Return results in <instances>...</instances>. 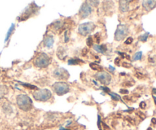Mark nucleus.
<instances>
[{
  "mask_svg": "<svg viewBox=\"0 0 156 130\" xmlns=\"http://www.w3.org/2000/svg\"><path fill=\"white\" fill-rule=\"evenodd\" d=\"M16 102L18 107L23 111H28L32 108V101L27 95L20 94L16 98Z\"/></svg>",
  "mask_w": 156,
  "mask_h": 130,
  "instance_id": "obj_1",
  "label": "nucleus"
},
{
  "mask_svg": "<svg viewBox=\"0 0 156 130\" xmlns=\"http://www.w3.org/2000/svg\"><path fill=\"white\" fill-rule=\"evenodd\" d=\"M33 98L37 101H47L50 100L52 97L51 92L47 89H44V90H37L33 94Z\"/></svg>",
  "mask_w": 156,
  "mask_h": 130,
  "instance_id": "obj_2",
  "label": "nucleus"
},
{
  "mask_svg": "<svg viewBox=\"0 0 156 130\" xmlns=\"http://www.w3.org/2000/svg\"><path fill=\"white\" fill-rule=\"evenodd\" d=\"M50 57L45 53H40L34 60V66L38 68H46L50 64Z\"/></svg>",
  "mask_w": 156,
  "mask_h": 130,
  "instance_id": "obj_3",
  "label": "nucleus"
},
{
  "mask_svg": "<svg viewBox=\"0 0 156 130\" xmlns=\"http://www.w3.org/2000/svg\"><path fill=\"white\" fill-rule=\"evenodd\" d=\"M54 92L58 95H63L69 91V84L64 82H56L53 85Z\"/></svg>",
  "mask_w": 156,
  "mask_h": 130,
  "instance_id": "obj_4",
  "label": "nucleus"
},
{
  "mask_svg": "<svg viewBox=\"0 0 156 130\" xmlns=\"http://www.w3.org/2000/svg\"><path fill=\"white\" fill-rule=\"evenodd\" d=\"M94 27H95V25L92 22H87L85 24H82L78 27V33L80 34L81 35L86 36L92 32Z\"/></svg>",
  "mask_w": 156,
  "mask_h": 130,
  "instance_id": "obj_5",
  "label": "nucleus"
},
{
  "mask_svg": "<svg viewBox=\"0 0 156 130\" xmlns=\"http://www.w3.org/2000/svg\"><path fill=\"white\" fill-rule=\"evenodd\" d=\"M37 9L38 8L37 7V5H36L34 3H32V4L30 5L27 8H26L25 11L23 12L22 15H21L20 18H20L19 20L20 21L27 20V18H29L32 15H33V14L35 13L36 11H37Z\"/></svg>",
  "mask_w": 156,
  "mask_h": 130,
  "instance_id": "obj_6",
  "label": "nucleus"
},
{
  "mask_svg": "<svg viewBox=\"0 0 156 130\" xmlns=\"http://www.w3.org/2000/svg\"><path fill=\"white\" fill-rule=\"evenodd\" d=\"M127 34H128V27L123 24L119 25L115 33V40L117 41L123 40L127 35Z\"/></svg>",
  "mask_w": 156,
  "mask_h": 130,
  "instance_id": "obj_7",
  "label": "nucleus"
},
{
  "mask_svg": "<svg viewBox=\"0 0 156 130\" xmlns=\"http://www.w3.org/2000/svg\"><path fill=\"white\" fill-rule=\"evenodd\" d=\"M96 79L98 80L101 84L107 85V84H110V82L111 81V76L109 73L105 72H101L98 73L95 75Z\"/></svg>",
  "mask_w": 156,
  "mask_h": 130,
  "instance_id": "obj_8",
  "label": "nucleus"
},
{
  "mask_svg": "<svg viewBox=\"0 0 156 130\" xmlns=\"http://www.w3.org/2000/svg\"><path fill=\"white\" fill-rule=\"evenodd\" d=\"M92 12V9L91 7L88 5V2H85L84 4L82 5L80 10H79V13H78V15L80 16V18L82 19V18H85L86 17L89 15Z\"/></svg>",
  "mask_w": 156,
  "mask_h": 130,
  "instance_id": "obj_9",
  "label": "nucleus"
},
{
  "mask_svg": "<svg viewBox=\"0 0 156 130\" xmlns=\"http://www.w3.org/2000/svg\"><path fill=\"white\" fill-rule=\"evenodd\" d=\"M53 75L56 78L60 80L67 79L69 76V74H68V72L66 69H64V68H57V69L54 71Z\"/></svg>",
  "mask_w": 156,
  "mask_h": 130,
  "instance_id": "obj_10",
  "label": "nucleus"
},
{
  "mask_svg": "<svg viewBox=\"0 0 156 130\" xmlns=\"http://www.w3.org/2000/svg\"><path fill=\"white\" fill-rule=\"evenodd\" d=\"M132 0H120L119 4H120V10L122 12L127 11L129 9V5Z\"/></svg>",
  "mask_w": 156,
  "mask_h": 130,
  "instance_id": "obj_11",
  "label": "nucleus"
},
{
  "mask_svg": "<svg viewBox=\"0 0 156 130\" xmlns=\"http://www.w3.org/2000/svg\"><path fill=\"white\" fill-rule=\"evenodd\" d=\"M94 50L95 51H97L98 53H102V54H105L106 52L107 51V47L105 44H103V45H94Z\"/></svg>",
  "mask_w": 156,
  "mask_h": 130,
  "instance_id": "obj_12",
  "label": "nucleus"
},
{
  "mask_svg": "<svg viewBox=\"0 0 156 130\" xmlns=\"http://www.w3.org/2000/svg\"><path fill=\"white\" fill-rule=\"evenodd\" d=\"M54 38L52 37V36H47L46 38H44V46L46 47H48V48H50L52 46H53V44H54Z\"/></svg>",
  "mask_w": 156,
  "mask_h": 130,
  "instance_id": "obj_13",
  "label": "nucleus"
},
{
  "mask_svg": "<svg viewBox=\"0 0 156 130\" xmlns=\"http://www.w3.org/2000/svg\"><path fill=\"white\" fill-rule=\"evenodd\" d=\"M57 56L59 59L63 60L66 57V52L63 47H59L58 50H57Z\"/></svg>",
  "mask_w": 156,
  "mask_h": 130,
  "instance_id": "obj_14",
  "label": "nucleus"
},
{
  "mask_svg": "<svg viewBox=\"0 0 156 130\" xmlns=\"http://www.w3.org/2000/svg\"><path fill=\"white\" fill-rule=\"evenodd\" d=\"M69 65H80L82 63H84V61L77 59V58H74V59H70L68 61Z\"/></svg>",
  "mask_w": 156,
  "mask_h": 130,
  "instance_id": "obj_15",
  "label": "nucleus"
},
{
  "mask_svg": "<svg viewBox=\"0 0 156 130\" xmlns=\"http://www.w3.org/2000/svg\"><path fill=\"white\" fill-rule=\"evenodd\" d=\"M89 66L90 67H91V68L94 71H97V72H102L103 71V67H101V66H99V65L96 64V63L92 62V63H90Z\"/></svg>",
  "mask_w": 156,
  "mask_h": 130,
  "instance_id": "obj_16",
  "label": "nucleus"
},
{
  "mask_svg": "<svg viewBox=\"0 0 156 130\" xmlns=\"http://www.w3.org/2000/svg\"><path fill=\"white\" fill-rule=\"evenodd\" d=\"M108 94L111 97L112 100H114V101H122V100H121V97L120 95L116 94H115V93H112V92L108 93Z\"/></svg>",
  "mask_w": 156,
  "mask_h": 130,
  "instance_id": "obj_17",
  "label": "nucleus"
},
{
  "mask_svg": "<svg viewBox=\"0 0 156 130\" xmlns=\"http://www.w3.org/2000/svg\"><path fill=\"white\" fill-rule=\"evenodd\" d=\"M53 28L54 30H59V29H60L62 26H63V24H62V21H56L54 23H53Z\"/></svg>",
  "mask_w": 156,
  "mask_h": 130,
  "instance_id": "obj_18",
  "label": "nucleus"
},
{
  "mask_svg": "<svg viewBox=\"0 0 156 130\" xmlns=\"http://www.w3.org/2000/svg\"><path fill=\"white\" fill-rule=\"evenodd\" d=\"M14 29H15V25L12 24L11 27H10V29H9V32H8V34H7V37H6V39H5V41H7V40H9V38H10V36H11V34H12V32H13Z\"/></svg>",
  "mask_w": 156,
  "mask_h": 130,
  "instance_id": "obj_19",
  "label": "nucleus"
},
{
  "mask_svg": "<svg viewBox=\"0 0 156 130\" xmlns=\"http://www.w3.org/2000/svg\"><path fill=\"white\" fill-rule=\"evenodd\" d=\"M86 43H87V45L88 46H93V44H94V40H93V38L92 37H88L87 39V40H86Z\"/></svg>",
  "mask_w": 156,
  "mask_h": 130,
  "instance_id": "obj_20",
  "label": "nucleus"
},
{
  "mask_svg": "<svg viewBox=\"0 0 156 130\" xmlns=\"http://www.w3.org/2000/svg\"><path fill=\"white\" fill-rule=\"evenodd\" d=\"M21 84L24 87H25V88H29V89H35V90H37V88L35 85H32V84H25V83H21Z\"/></svg>",
  "mask_w": 156,
  "mask_h": 130,
  "instance_id": "obj_21",
  "label": "nucleus"
},
{
  "mask_svg": "<svg viewBox=\"0 0 156 130\" xmlns=\"http://www.w3.org/2000/svg\"><path fill=\"white\" fill-rule=\"evenodd\" d=\"M90 4L93 5V6L96 7L98 6V5H99V2H100V0H89Z\"/></svg>",
  "mask_w": 156,
  "mask_h": 130,
  "instance_id": "obj_22",
  "label": "nucleus"
},
{
  "mask_svg": "<svg viewBox=\"0 0 156 130\" xmlns=\"http://www.w3.org/2000/svg\"><path fill=\"white\" fill-rule=\"evenodd\" d=\"M141 57H142V53H137L136 54H135L133 56V60H140Z\"/></svg>",
  "mask_w": 156,
  "mask_h": 130,
  "instance_id": "obj_23",
  "label": "nucleus"
},
{
  "mask_svg": "<svg viewBox=\"0 0 156 130\" xmlns=\"http://www.w3.org/2000/svg\"><path fill=\"white\" fill-rule=\"evenodd\" d=\"M101 122H102V120H101V117H100V115H98V126L100 130H101V126H100Z\"/></svg>",
  "mask_w": 156,
  "mask_h": 130,
  "instance_id": "obj_24",
  "label": "nucleus"
},
{
  "mask_svg": "<svg viewBox=\"0 0 156 130\" xmlns=\"http://www.w3.org/2000/svg\"><path fill=\"white\" fill-rule=\"evenodd\" d=\"M94 38H95L96 43H97V44H99V43H100V34H99V33L96 34L95 35H94Z\"/></svg>",
  "mask_w": 156,
  "mask_h": 130,
  "instance_id": "obj_25",
  "label": "nucleus"
},
{
  "mask_svg": "<svg viewBox=\"0 0 156 130\" xmlns=\"http://www.w3.org/2000/svg\"><path fill=\"white\" fill-rule=\"evenodd\" d=\"M100 89H101V90H102L103 91H104L105 93H107V94H108V93L110 92V90L109 88H107V87H106V86H104V87H100Z\"/></svg>",
  "mask_w": 156,
  "mask_h": 130,
  "instance_id": "obj_26",
  "label": "nucleus"
},
{
  "mask_svg": "<svg viewBox=\"0 0 156 130\" xmlns=\"http://www.w3.org/2000/svg\"><path fill=\"white\" fill-rule=\"evenodd\" d=\"M122 66H123V67H125V68H131L132 67V65L129 64V63H128V62H123V63H122Z\"/></svg>",
  "mask_w": 156,
  "mask_h": 130,
  "instance_id": "obj_27",
  "label": "nucleus"
},
{
  "mask_svg": "<svg viewBox=\"0 0 156 130\" xmlns=\"http://www.w3.org/2000/svg\"><path fill=\"white\" fill-rule=\"evenodd\" d=\"M101 124L103 125V127H104V130H110V128L109 126H107V124L105 123H104V122H101Z\"/></svg>",
  "mask_w": 156,
  "mask_h": 130,
  "instance_id": "obj_28",
  "label": "nucleus"
},
{
  "mask_svg": "<svg viewBox=\"0 0 156 130\" xmlns=\"http://www.w3.org/2000/svg\"><path fill=\"white\" fill-rule=\"evenodd\" d=\"M133 39L132 38H128L127 39V40L125 41V44H130L133 43Z\"/></svg>",
  "mask_w": 156,
  "mask_h": 130,
  "instance_id": "obj_29",
  "label": "nucleus"
},
{
  "mask_svg": "<svg viewBox=\"0 0 156 130\" xmlns=\"http://www.w3.org/2000/svg\"><path fill=\"white\" fill-rule=\"evenodd\" d=\"M88 50L87 48H84L82 50V54L83 56H85L88 54Z\"/></svg>",
  "mask_w": 156,
  "mask_h": 130,
  "instance_id": "obj_30",
  "label": "nucleus"
},
{
  "mask_svg": "<svg viewBox=\"0 0 156 130\" xmlns=\"http://www.w3.org/2000/svg\"><path fill=\"white\" fill-rule=\"evenodd\" d=\"M137 114L139 115V117H140L141 119H144L145 118V114H144V113H142V112H139V113H137Z\"/></svg>",
  "mask_w": 156,
  "mask_h": 130,
  "instance_id": "obj_31",
  "label": "nucleus"
},
{
  "mask_svg": "<svg viewBox=\"0 0 156 130\" xmlns=\"http://www.w3.org/2000/svg\"><path fill=\"white\" fill-rule=\"evenodd\" d=\"M69 36H68V31H66L65 32V42L67 43L69 41Z\"/></svg>",
  "mask_w": 156,
  "mask_h": 130,
  "instance_id": "obj_32",
  "label": "nucleus"
},
{
  "mask_svg": "<svg viewBox=\"0 0 156 130\" xmlns=\"http://www.w3.org/2000/svg\"><path fill=\"white\" fill-rule=\"evenodd\" d=\"M139 107H140L141 109H145L146 107V104H145V102L143 101L141 102L140 104H139Z\"/></svg>",
  "mask_w": 156,
  "mask_h": 130,
  "instance_id": "obj_33",
  "label": "nucleus"
},
{
  "mask_svg": "<svg viewBox=\"0 0 156 130\" xmlns=\"http://www.w3.org/2000/svg\"><path fill=\"white\" fill-rule=\"evenodd\" d=\"M120 92H121V94H127L129 93V91L127 89H121Z\"/></svg>",
  "mask_w": 156,
  "mask_h": 130,
  "instance_id": "obj_34",
  "label": "nucleus"
},
{
  "mask_svg": "<svg viewBox=\"0 0 156 130\" xmlns=\"http://www.w3.org/2000/svg\"><path fill=\"white\" fill-rule=\"evenodd\" d=\"M126 119H127V120H128V121H129V123H131L132 124H135V123H134V120L133 119H132V118H130V117H126Z\"/></svg>",
  "mask_w": 156,
  "mask_h": 130,
  "instance_id": "obj_35",
  "label": "nucleus"
},
{
  "mask_svg": "<svg viewBox=\"0 0 156 130\" xmlns=\"http://www.w3.org/2000/svg\"><path fill=\"white\" fill-rule=\"evenodd\" d=\"M119 60H121L119 57H117L115 59V61H114V62H115V64H116V66H120V65H121V63H120V62H121V61H119Z\"/></svg>",
  "mask_w": 156,
  "mask_h": 130,
  "instance_id": "obj_36",
  "label": "nucleus"
},
{
  "mask_svg": "<svg viewBox=\"0 0 156 130\" xmlns=\"http://www.w3.org/2000/svg\"><path fill=\"white\" fill-rule=\"evenodd\" d=\"M136 78H142L143 77V74H142L141 72H136Z\"/></svg>",
  "mask_w": 156,
  "mask_h": 130,
  "instance_id": "obj_37",
  "label": "nucleus"
},
{
  "mask_svg": "<svg viewBox=\"0 0 156 130\" xmlns=\"http://www.w3.org/2000/svg\"><path fill=\"white\" fill-rule=\"evenodd\" d=\"M152 123L153 124H155H155H156V118H152Z\"/></svg>",
  "mask_w": 156,
  "mask_h": 130,
  "instance_id": "obj_38",
  "label": "nucleus"
},
{
  "mask_svg": "<svg viewBox=\"0 0 156 130\" xmlns=\"http://www.w3.org/2000/svg\"><path fill=\"white\" fill-rule=\"evenodd\" d=\"M60 130H71V129H65L63 128V127H60Z\"/></svg>",
  "mask_w": 156,
  "mask_h": 130,
  "instance_id": "obj_39",
  "label": "nucleus"
},
{
  "mask_svg": "<svg viewBox=\"0 0 156 130\" xmlns=\"http://www.w3.org/2000/svg\"><path fill=\"white\" fill-rule=\"evenodd\" d=\"M153 98H154L155 103V104H156V97H155V96H154V97H153Z\"/></svg>",
  "mask_w": 156,
  "mask_h": 130,
  "instance_id": "obj_40",
  "label": "nucleus"
},
{
  "mask_svg": "<svg viewBox=\"0 0 156 130\" xmlns=\"http://www.w3.org/2000/svg\"><path fill=\"white\" fill-rule=\"evenodd\" d=\"M153 93L156 94V89H153Z\"/></svg>",
  "mask_w": 156,
  "mask_h": 130,
  "instance_id": "obj_41",
  "label": "nucleus"
},
{
  "mask_svg": "<svg viewBox=\"0 0 156 130\" xmlns=\"http://www.w3.org/2000/svg\"><path fill=\"white\" fill-rule=\"evenodd\" d=\"M147 130H152V128H149Z\"/></svg>",
  "mask_w": 156,
  "mask_h": 130,
  "instance_id": "obj_42",
  "label": "nucleus"
}]
</instances>
